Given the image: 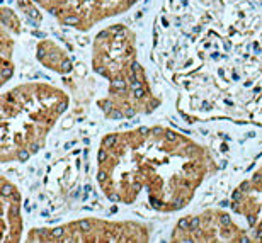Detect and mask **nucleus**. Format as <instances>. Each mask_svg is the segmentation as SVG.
I'll use <instances>...</instances> for the list:
<instances>
[{
  "label": "nucleus",
  "mask_w": 262,
  "mask_h": 243,
  "mask_svg": "<svg viewBox=\"0 0 262 243\" xmlns=\"http://www.w3.org/2000/svg\"><path fill=\"white\" fill-rule=\"evenodd\" d=\"M240 197H242V191H235L233 195H232L233 201H240Z\"/></svg>",
  "instance_id": "4be33fe9"
},
{
  "label": "nucleus",
  "mask_w": 262,
  "mask_h": 243,
  "mask_svg": "<svg viewBox=\"0 0 262 243\" xmlns=\"http://www.w3.org/2000/svg\"><path fill=\"white\" fill-rule=\"evenodd\" d=\"M72 70V63L70 61H63V63H61V72H70Z\"/></svg>",
  "instance_id": "4468645a"
},
{
  "label": "nucleus",
  "mask_w": 262,
  "mask_h": 243,
  "mask_svg": "<svg viewBox=\"0 0 262 243\" xmlns=\"http://www.w3.org/2000/svg\"><path fill=\"white\" fill-rule=\"evenodd\" d=\"M249 225L254 226L255 225V216H249Z\"/></svg>",
  "instance_id": "c85d7f7f"
},
{
  "label": "nucleus",
  "mask_w": 262,
  "mask_h": 243,
  "mask_svg": "<svg viewBox=\"0 0 262 243\" xmlns=\"http://www.w3.org/2000/svg\"><path fill=\"white\" fill-rule=\"evenodd\" d=\"M45 56H46V50L45 48H39L38 50V58L41 60V58H45Z\"/></svg>",
  "instance_id": "5701e85b"
},
{
  "label": "nucleus",
  "mask_w": 262,
  "mask_h": 243,
  "mask_svg": "<svg viewBox=\"0 0 262 243\" xmlns=\"http://www.w3.org/2000/svg\"><path fill=\"white\" fill-rule=\"evenodd\" d=\"M220 221H222L223 226H230V216L228 214H222V216H220Z\"/></svg>",
  "instance_id": "f8f14e48"
},
{
  "label": "nucleus",
  "mask_w": 262,
  "mask_h": 243,
  "mask_svg": "<svg viewBox=\"0 0 262 243\" xmlns=\"http://www.w3.org/2000/svg\"><path fill=\"white\" fill-rule=\"evenodd\" d=\"M106 179H107V173H106V172H104V170L99 172V175H97V181H99V182L104 184V182H106Z\"/></svg>",
  "instance_id": "2eb2a0df"
},
{
  "label": "nucleus",
  "mask_w": 262,
  "mask_h": 243,
  "mask_svg": "<svg viewBox=\"0 0 262 243\" xmlns=\"http://www.w3.org/2000/svg\"><path fill=\"white\" fill-rule=\"evenodd\" d=\"M17 157H19V160H20V162H26V160H28V157H29V153H28V151H19V153H17Z\"/></svg>",
  "instance_id": "f3484780"
},
{
  "label": "nucleus",
  "mask_w": 262,
  "mask_h": 243,
  "mask_svg": "<svg viewBox=\"0 0 262 243\" xmlns=\"http://www.w3.org/2000/svg\"><path fill=\"white\" fill-rule=\"evenodd\" d=\"M198 226H199V219H198V218L191 219V226H189V230H198Z\"/></svg>",
  "instance_id": "a211bd4d"
},
{
  "label": "nucleus",
  "mask_w": 262,
  "mask_h": 243,
  "mask_svg": "<svg viewBox=\"0 0 262 243\" xmlns=\"http://www.w3.org/2000/svg\"><path fill=\"white\" fill-rule=\"evenodd\" d=\"M101 107H102L104 111H107V113H111V109H113V104L109 102V100H102V102H101Z\"/></svg>",
  "instance_id": "1a4fd4ad"
},
{
  "label": "nucleus",
  "mask_w": 262,
  "mask_h": 243,
  "mask_svg": "<svg viewBox=\"0 0 262 243\" xmlns=\"http://www.w3.org/2000/svg\"><path fill=\"white\" fill-rule=\"evenodd\" d=\"M63 23L65 24H72V26H75L80 23V19L77 17V15H67V17H63Z\"/></svg>",
  "instance_id": "39448f33"
},
{
  "label": "nucleus",
  "mask_w": 262,
  "mask_h": 243,
  "mask_svg": "<svg viewBox=\"0 0 262 243\" xmlns=\"http://www.w3.org/2000/svg\"><path fill=\"white\" fill-rule=\"evenodd\" d=\"M151 133H154V135H162V133H164V129H162V128H155L154 131H151Z\"/></svg>",
  "instance_id": "cd10ccee"
},
{
  "label": "nucleus",
  "mask_w": 262,
  "mask_h": 243,
  "mask_svg": "<svg viewBox=\"0 0 262 243\" xmlns=\"http://www.w3.org/2000/svg\"><path fill=\"white\" fill-rule=\"evenodd\" d=\"M77 226H78V228H80V230L83 231V233H87V231H91V230H92V223H91V221H87V219L78 221Z\"/></svg>",
  "instance_id": "f03ea898"
},
{
  "label": "nucleus",
  "mask_w": 262,
  "mask_h": 243,
  "mask_svg": "<svg viewBox=\"0 0 262 243\" xmlns=\"http://www.w3.org/2000/svg\"><path fill=\"white\" fill-rule=\"evenodd\" d=\"M109 199H111V201H119V195L118 194H109Z\"/></svg>",
  "instance_id": "c756f323"
},
{
  "label": "nucleus",
  "mask_w": 262,
  "mask_h": 243,
  "mask_svg": "<svg viewBox=\"0 0 262 243\" xmlns=\"http://www.w3.org/2000/svg\"><path fill=\"white\" fill-rule=\"evenodd\" d=\"M14 187L7 182H2V197H9L10 194H14Z\"/></svg>",
  "instance_id": "7ed1b4c3"
},
{
  "label": "nucleus",
  "mask_w": 262,
  "mask_h": 243,
  "mask_svg": "<svg viewBox=\"0 0 262 243\" xmlns=\"http://www.w3.org/2000/svg\"><path fill=\"white\" fill-rule=\"evenodd\" d=\"M249 187H250V184L249 182H244L242 186H240V191H247Z\"/></svg>",
  "instance_id": "393cba45"
},
{
  "label": "nucleus",
  "mask_w": 262,
  "mask_h": 243,
  "mask_svg": "<svg viewBox=\"0 0 262 243\" xmlns=\"http://www.w3.org/2000/svg\"><path fill=\"white\" fill-rule=\"evenodd\" d=\"M165 135H167V138H169L170 141H176L177 138H181V136H177L174 131H165Z\"/></svg>",
  "instance_id": "dca6fc26"
},
{
  "label": "nucleus",
  "mask_w": 262,
  "mask_h": 243,
  "mask_svg": "<svg viewBox=\"0 0 262 243\" xmlns=\"http://www.w3.org/2000/svg\"><path fill=\"white\" fill-rule=\"evenodd\" d=\"M67 107H68V102L67 100H61L58 104V107H56V111H58V113H63V111H67Z\"/></svg>",
  "instance_id": "ddd939ff"
},
{
  "label": "nucleus",
  "mask_w": 262,
  "mask_h": 243,
  "mask_svg": "<svg viewBox=\"0 0 262 243\" xmlns=\"http://www.w3.org/2000/svg\"><path fill=\"white\" fill-rule=\"evenodd\" d=\"M12 75V70H10V68H7L5 67L4 70H2V82H7V78Z\"/></svg>",
  "instance_id": "6e6552de"
},
{
  "label": "nucleus",
  "mask_w": 262,
  "mask_h": 243,
  "mask_svg": "<svg viewBox=\"0 0 262 243\" xmlns=\"http://www.w3.org/2000/svg\"><path fill=\"white\" fill-rule=\"evenodd\" d=\"M111 118H123V114H121V113H113V114H111Z\"/></svg>",
  "instance_id": "7c9ffc66"
},
{
  "label": "nucleus",
  "mask_w": 262,
  "mask_h": 243,
  "mask_svg": "<svg viewBox=\"0 0 262 243\" xmlns=\"http://www.w3.org/2000/svg\"><path fill=\"white\" fill-rule=\"evenodd\" d=\"M106 158H107V153L106 151H104V150L99 151V162H106Z\"/></svg>",
  "instance_id": "aec40b11"
},
{
  "label": "nucleus",
  "mask_w": 262,
  "mask_h": 243,
  "mask_svg": "<svg viewBox=\"0 0 262 243\" xmlns=\"http://www.w3.org/2000/svg\"><path fill=\"white\" fill-rule=\"evenodd\" d=\"M28 12H29V15H31V17H33V19H38L39 17V15H38V10H36V9H28Z\"/></svg>",
  "instance_id": "6ab92c4d"
},
{
  "label": "nucleus",
  "mask_w": 262,
  "mask_h": 243,
  "mask_svg": "<svg viewBox=\"0 0 262 243\" xmlns=\"http://www.w3.org/2000/svg\"><path fill=\"white\" fill-rule=\"evenodd\" d=\"M116 140H118V136H114V135L106 136V138H104V146H106V148L114 146V145H116Z\"/></svg>",
  "instance_id": "20e7f679"
},
{
  "label": "nucleus",
  "mask_w": 262,
  "mask_h": 243,
  "mask_svg": "<svg viewBox=\"0 0 262 243\" xmlns=\"http://www.w3.org/2000/svg\"><path fill=\"white\" fill-rule=\"evenodd\" d=\"M150 203H151V204H155V208H160V206H162V204L159 203V201L154 199V197H150Z\"/></svg>",
  "instance_id": "a878e982"
},
{
  "label": "nucleus",
  "mask_w": 262,
  "mask_h": 243,
  "mask_svg": "<svg viewBox=\"0 0 262 243\" xmlns=\"http://www.w3.org/2000/svg\"><path fill=\"white\" fill-rule=\"evenodd\" d=\"M131 72H133L135 75H138V73H141V68H140V65H138L136 61L131 63Z\"/></svg>",
  "instance_id": "9b49d317"
},
{
  "label": "nucleus",
  "mask_w": 262,
  "mask_h": 243,
  "mask_svg": "<svg viewBox=\"0 0 262 243\" xmlns=\"http://www.w3.org/2000/svg\"><path fill=\"white\" fill-rule=\"evenodd\" d=\"M50 12L53 14V15H58V14H61V10H60L58 7H51V9H50Z\"/></svg>",
  "instance_id": "b1692460"
},
{
  "label": "nucleus",
  "mask_w": 262,
  "mask_h": 243,
  "mask_svg": "<svg viewBox=\"0 0 262 243\" xmlns=\"http://www.w3.org/2000/svg\"><path fill=\"white\" fill-rule=\"evenodd\" d=\"M65 233H67V228H63V226H58V228L51 230V235H53L55 240H63Z\"/></svg>",
  "instance_id": "f257e3e1"
},
{
  "label": "nucleus",
  "mask_w": 262,
  "mask_h": 243,
  "mask_svg": "<svg viewBox=\"0 0 262 243\" xmlns=\"http://www.w3.org/2000/svg\"><path fill=\"white\" fill-rule=\"evenodd\" d=\"M143 89L141 87H138V89H135V97H143Z\"/></svg>",
  "instance_id": "412c9836"
},
{
  "label": "nucleus",
  "mask_w": 262,
  "mask_h": 243,
  "mask_svg": "<svg viewBox=\"0 0 262 243\" xmlns=\"http://www.w3.org/2000/svg\"><path fill=\"white\" fill-rule=\"evenodd\" d=\"M179 230H189V226H191V219L189 218H182L181 221H179Z\"/></svg>",
  "instance_id": "423d86ee"
},
{
  "label": "nucleus",
  "mask_w": 262,
  "mask_h": 243,
  "mask_svg": "<svg viewBox=\"0 0 262 243\" xmlns=\"http://www.w3.org/2000/svg\"><path fill=\"white\" fill-rule=\"evenodd\" d=\"M182 204H184V199H182V197L172 201V206H174L176 209H181V208H182Z\"/></svg>",
  "instance_id": "9d476101"
},
{
  "label": "nucleus",
  "mask_w": 262,
  "mask_h": 243,
  "mask_svg": "<svg viewBox=\"0 0 262 243\" xmlns=\"http://www.w3.org/2000/svg\"><path fill=\"white\" fill-rule=\"evenodd\" d=\"M113 89L114 91H124V89H126V83H124V80H114Z\"/></svg>",
  "instance_id": "0eeeda50"
},
{
  "label": "nucleus",
  "mask_w": 262,
  "mask_h": 243,
  "mask_svg": "<svg viewBox=\"0 0 262 243\" xmlns=\"http://www.w3.org/2000/svg\"><path fill=\"white\" fill-rule=\"evenodd\" d=\"M138 133H140V135H148V133H150V129H148V128H140Z\"/></svg>",
  "instance_id": "bb28decb"
}]
</instances>
